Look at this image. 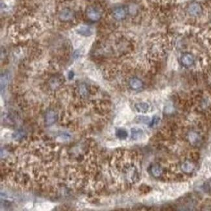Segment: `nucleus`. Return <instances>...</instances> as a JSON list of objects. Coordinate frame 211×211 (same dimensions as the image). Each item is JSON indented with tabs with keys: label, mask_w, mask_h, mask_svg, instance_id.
Instances as JSON below:
<instances>
[{
	"label": "nucleus",
	"mask_w": 211,
	"mask_h": 211,
	"mask_svg": "<svg viewBox=\"0 0 211 211\" xmlns=\"http://www.w3.org/2000/svg\"><path fill=\"white\" fill-rule=\"evenodd\" d=\"M88 18L92 22H97L101 18V13L98 8L95 7H89L86 11Z\"/></svg>",
	"instance_id": "f257e3e1"
},
{
	"label": "nucleus",
	"mask_w": 211,
	"mask_h": 211,
	"mask_svg": "<svg viewBox=\"0 0 211 211\" xmlns=\"http://www.w3.org/2000/svg\"><path fill=\"white\" fill-rule=\"evenodd\" d=\"M181 63L185 67H190L194 63V57L190 53H184L181 57Z\"/></svg>",
	"instance_id": "f03ea898"
},
{
	"label": "nucleus",
	"mask_w": 211,
	"mask_h": 211,
	"mask_svg": "<svg viewBox=\"0 0 211 211\" xmlns=\"http://www.w3.org/2000/svg\"><path fill=\"white\" fill-rule=\"evenodd\" d=\"M188 13L192 16H198L202 13V7L199 3L194 2L188 6Z\"/></svg>",
	"instance_id": "7ed1b4c3"
},
{
	"label": "nucleus",
	"mask_w": 211,
	"mask_h": 211,
	"mask_svg": "<svg viewBox=\"0 0 211 211\" xmlns=\"http://www.w3.org/2000/svg\"><path fill=\"white\" fill-rule=\"evenodd\" d=\"M126 15L127 11L126 10V8L122 7H120L115 8L112 13L113 18L116 20H121L123 19H124L126 17Z\"/></svg>",
	"instance_id": "20e7f679"
},
{
	"label": "nucleus",
	"mask_w": 211,
	"mask_h": 211,
	"mask_svg": "<svg viewBox=\"0 0 211 211\" xmlns=\"http://www.w3.org/2000/svg\"><path fill=\"white\" fill-rule=\"evenodd\" d=\"M58 118L57 114L54 111H49L45 115V122L47 125L54 124Z\"/></svg>",
	"instance_id": "39448f33"
},
{
	"label": "nucleus",
	"mask_w": 211,
	"mask_h": 211,
	"mask_svg": "<svg viewBox=\"0 0 211 211\" xmlns=\"http://www.w3.org/2000/svg\"><path fill=\"white\" fill-rule=\"evenodd\" d=\"M74 16L73 12L69 9V8H65L60 12L59 15V18L61 21L67 22L71 20Z\"/></svg>",
	"instance_id": "423d86ee"
},
{
	"label": "nucleus",
	"mask_w": 211,
	"mask_h": 211,
	"mask_svg": "<svg viewBox=\"0 0 211 211\" xmlns=\"http://www.w3.org/2000/svg\"><path fill=\"white\" fill-rule=\"evenodd\" d=\"M129 84L130 87L133 90H138L143 86L142 81L137 77H133L130 79Z\"/></svg>",
	"instance_id": "0eeeda50"
},
{
	"label": "nucleus",
	"mask_w": 211,
	"mask_h": 211,
	"mask_svg": "<svg viewBox=\"0 0 211 211\" xmlns=\"http://www.w3.org/2000/svg\"><path fill=\"white\" fill-rule=\"evenodd\" d=\"M135 109L136 110L141 113H145L149 111V105L148 103H145V102H141V103H138L135 105Z\"/></svg>",
	"instance_id": "6e6552de"
},
{
	"label": "nucleus",
	"mask_w": 211,
	"mask_h": 211,
	"mask_svg": "<svg viewBox=\"0 0 211 211\" xmlns=\"http://www.w3.org/2000/svg\"><path fill=\"white\" fill-rule=\"evenodd\" d=\"M144 135V131L140 128L131 129V136L133 140H138Z\"/></svg>",
	"instance_id": "1a4fd4ad"
},
{
	"label": "nucleus",
	"mask_w": 211,
	"mask_h": 211,
	"mask_svg": "<svg viewBox=\"0 0 211 211\" xmlns=\"http://www.w3.org/2000/svg\"><path fill=\"white\" fill-rule=\"evenodd\" d=\"M181 168L183 172H186L187 173H190L192 172L194 170V165L193 163L187 161L185 162H184L182 166H181Z\"/></svg>",
	"instance_id": "9d476101"
},
{
	"label": "nucleus",
	"mask_w": 211,
	"mask_h": 211,
	"mask_svg": "<svg viewBox=\"0 0 211 211\" xmlns=\"http://www.w3.org/2000/svg\"><path fill=\"white\" fill-rule=\"evenodd\" d=\"M116 135L120 140H126L128 136V133L125 129H118L116 131Z\"/></svg>",
	"instance_id": "9b49d317"
},
{
	"label": "nucleus",
	"mask_w": 211,
	"mask_h": 211,
	"mask_svg": "<svg viewBox=\"0 0 211 211\" xmlns=\"http://www.w3.org/2000/svg\"><path fill=\"white\" fill-rule=\"evenodd\" d=\"M189 140L192 144H196L199 142L200 137L195 132H192L189 134Z\"/></svg>",
	"instance_id": "f8f14e48"
},
{
	"label": "nucleus",
	"mask_w": 211,
	"mask_h": 211,
	"mask_svg": "<svg viewBox=\"0 0 211 211\" xmlns=\"http://www.w3.org/2000/svg\"><path fill=\"white\" fill-rule=\"evenodd\" d=\"M77 32L79 34L83 35V36L85 37L90 36L92 34V31L90 30V29L88 27H85V26H83L80 29H79L77 30Z\"/></svg>",
	"instance_id": "ddd939ff"
},
{
	"label": "nucleus",
	"mask_w": 211,
	"mask_h": 211,
	"mask_svg": "<svg viewBox=\"0 0 211 211\" xmlns=\"http://www.w3.org/2000/svg\"><path fill=\"white\" fill-rule=\"evenodd\" d=\"M151 172L154 177H160L162 173V169L159 166H153L151 168Z\"/></svg>",
	"instance_id": "4468645a"
},
{
	"label": "nucleus",
	"mask_w": 211,
	"mask_h": 211,
	"mask_svg": "<svg viewBox=\"0 0 211 211\" xmlns=\"http://www.w3.org/2000/svg\"><path fill=\"white\" fill-rule=\"evenodd\" d=\"M79 90H80V93L81 94V95L84 96V97L88 95V93H89V92H88L87 87L85 84H81L80 86V89H79Z\"/></svg>",
	"instance_id": "2eb2a0df"
},
{
	"label": "nucleus",
	"mask_w": 211,
	"mask_h": 211,
	"mask_svg": "<svg viewBox=\"0 0 211 211\" xmlns=\"http://www.w3.org/2000/svg\"><path fill=\"white\" fill-rule=\"evenodd\" d=\"M24 135L25 133H23V132L21 131H18L14 134H13V138L16 140H20L24 136Z\"/></svg>",
	"instance_id": "dca6fc26"
},
{
	"label": "nucleus",
	"mask_w": 211,
	"mask_h": 211,
	"mask_svg": "<svg viewBox=\"0 0 211 211\" xmlns=\"http://www.w3.org/2000/svg\"><path fill=\"white\" fill-rule=\"evenodd\" d=\"M7 77L6 75H3H3H2V77H1V89H2V91L3 90V89H4V88L5 87V86L7 85Z\"/></svg>",
	"instance_id": "f3484780"
},
{
	"label": "nucleus",
	"mask_w": 211,
	"mask_h": 211,
	"mask_svg": "<svg viewBox=\"0 0 211 211\" xmlns=\"http://www.w3.org/2000/svg\"><path fill=\"white\" fill-rule=\"evenodd\" d=\"M159 118H158V117H154L153 119L152 120V122L150 123V126H155L157 125L158 123H159Z\"/></svg>",
	"instance_id": "a211bd4d"
},
{
	"label": "nucleus",
	"mask_w": 211,
	"mask_h": 211,
	"mask_svg": "<svg viewBox=\"0 0 211 211\" xmlns=\"http://www.w3.org/2000/svg\"><path fill=\"white\" fill-rule=\"evenodd\" d=\"M74 74L73 72H69V74H68V78L69 79V80H72V79L74 77Z\"/></svg>",
	"instance_id": "6ab92c4d"
}]
</instances>
